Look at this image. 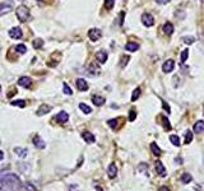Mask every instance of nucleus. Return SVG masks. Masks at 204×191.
I'll list each match as a JSON object with an SVG mask.
<instances>
[{"label":"nucleus","instance_id":"b1692460","mask_svg":"<svg viewBox=\"0 0 204 191\" xmlns=\"http://www.w3.org/2000/svg\"><path fill=\"white\" fill-rule=\"evenodd\" d=\"M191 180H193V177H191V175H189V173H184V175L181 176V182H182L184 185L189 183Z\"/></svg>","mask_w":204,"mask_h":191},{"label":"nucleus","instance_id":"6ab92c4d","mask_svg":"<svg viewBox=\"0 0 204 191\" xmlns=\"http://www.w3.org/2000/svg\"><path fill=\"white\" fill-rule=\"evenodd\" d=\"M204 131V121L199 120L194 124V132H203Z\"/></svg>","mask_w":204,"mask_h":191},{"label":"nucleus","instance_id":"37998d69","mask_svg":"<svg viewBox=\"0 0 204 191\" xmlns=\"http://www.w3.org/2000/svg\"><path fill=\"white\" fill-rule=\"evenodd\" d=\"M162 106H163V107H165V108H166V111H167V112H170V107H169V106H167V103H166V102H165V101H163V102H162Z\"/></svg>","mask_w":204,"mask_h":191},{"label":"nucleus","instance_id":"bb28decb","mask_svg":"<svg viewBox=\"0 0 204 191\" xmlns=\"http://www.w3.org/2000/svg\"><path fill=\"white\" fill-rule=\"evenodd\" d=\"M79 108H81L84 113H91V112H92V108H91L88 105H86V103H81V105H79Z\"/></svg>","mask_w":204,"mask_h":191},{"label":"nucleus","instance_id":"7ed1b4c3","mask_svg":"<svg viewBox=\"0 0 204 191\" xmlns=\"http://www.w3.org/2000/svg\"><path fill=\"white\" fill-rule=\"evenodd\" d=\"M142 22H143V24H144L145 27H152V26L154 24V18H153V15L149 14V13H144V14L142 15Z\"/></svg>","mask_w":204,"mask_h":191},{"label":"nucleus","instance_id":"49530a36","mask_svg":"<svg viewBox=\"0 0 204 191\" xmlns=\"http://www.w3.org/2000/svg\"><path fill=\"white\" fill-rule=\"evenodd\" d=\"M96 191H103V190H102L101 187H97V188H96Z\"/></svg>","mask_w":204,"mask_h":191},{"label":"nucleus","instance_id":"72a5a7b5","mask_svg":"<svg viewBox=\"0 0 204 191\" xmlns=\"http://www.w3.org/2000/svg\"><path fill=\"white\" fill-rule=\"evenodd\" d=\"M114 4H115V0H105V8L108 10L114 8Z\"/></svg>","mask_w":204,"mask_h":191},{"label":"nucleus","instance_id":"ddd939ff","mask_svg":"<svg viewBox=\"0 0 204 191\" xmlns=\"http://www.w3.org/2000/svg\"><path fill=\"white\" fill-rule=\"evenodd\" d=\"M14 153H15V154L19 157V158H24V157H27V154H28V149L21 148V147H17V148H14Z\"/></svg>","mask_w":204,"mask_h":191},{"label":"nucleus","instance_id":"c85d7f7f","mask_svg":"<svg viewBox=\"0 0 204 191\" xmlns=\"http://www.w3.org/2000/svg\"><path fill=\"white\" fill-rule=\"evenodd\" d=\"M162 125H163V127L166 130H171V124H170L167 117H162Z\"/></svg>","mask_w":204,"mask_h":191},{"label":"nucleus","instance_id":"4be33fe9","mask_svg":"<svg viewBox=\"0 0 204 191\" xmlns=\"http://www.w3.org/2000/svg\"><path fill=\"white\" fill-rule=\"evenodd\" d=\"M163 32L166 33V34H172L174 33V26H172V23H170V22H167L165 26H163Z\"/></svg>","mask_w":204,"mask_h":191},{"label":"nucleus","instance_id":"f704fd0d","mask_svg":"<svg viewBox=\"0 0 204 191\" xmlns=\"http://www.w3.org/2000/svg\"><path fill=\"white\" fill-rule=\"evenodd\" d=\"M188 56H189V50L185 49V50L181 52V61H182V63L186 61V60H188Z\"/></svg>","mask_w":204,"mask_h":191},{"label":"nucleus","instance_id":"09e8293b","mask_svg":"<svg viewBox=\"0 0 204 191\" xmlns=\"http://www.w3.org/2000/svg\"><path fill=\"white\" fill-rule=\"evenodd\" d=\"M203 2H204V0H203Z\"/></svg>","mask_w":204,"mask_h":191},{"label":"nucleus","instance_id":"c756f323","mask_svg":"<svg viewBox=\"0 0 204 191\" xmlns=\"http://www.w3.org/2000/svg\"><path fill=\"white\" fill-rule=\"evenodd\" d=\"M139 96H140V88H135L134 92H133V94H132V101L133 102L137 101L139 98Z\"/></svg>","mask_w":204,"mask_h":191},{"label":"nucleus","instance_id":"a878e982","mask_svg":"<svg viewBox=\"0 0 204 191\" xmlns=\"http://www.w3.org/2000/svg\"><path fill=\"white\" fill-rule=\"evenodd\" d=\"M170 142L175 145V147H180V139L177 135H170Z\"/></svg>","mask_w":204,"mask_h":191},{"label":"nucleus","instance_id":"2f4dec72","mask_svg":"<svg viewBox=\"0 0 204 191\" xmlns=\"http://www.w3.org/2000/svg\"><path fill=\"white\" fill-rule=\"evenodd\" d=\"M191 140H193V132H191V131H186V137H185L184 143H185V144H190Z\"/></svg>","mask_w":204,"mask_h":191},{"label":"nucleus","instance_id":"39448f33","mask_svg":"<svg viewBox=\"0 0 204 191\" xmlns=\"http://www.w3.org/2000/svg\"><path fill=\"white\" fill-rule=\"evenodd\" d=\"M174 68H175V61H174L172 59L166 60V61L163 63V65H162L163 73H171V71L174 70Z\"/></svg>","mask_w":204,"mask_h":191},{"label":"nucleus","instance_id":"412c9836","mask_svg":"<svg viewBox=\"0 0 204 191\" xmlns=\"http://www.w3.org/2000/svg\"><path fill=\"white\" fill-rule=\"evenodd\" d=\"M125 49H126L128 51L134 52V51H137V50L139 49V45H138L137 42H128V44L125 45Z\"/></svg>","mask_w":204,"mask_h":191},{"label":"nucleus","instance_id":"f8f14e48","mask_svg":"<svg viewBox=\"0 0 204 191\" xmlns=\"http://www.w3.org/2000/svg\"><path fill=\"white\" fill-rule=\"evenodd\" d=\"M76 85H77L78 90H81V92H84V90L88 89V83L84 79H77L76 80Z\"/></svg>","mask_w":204,"mask_h":191},{"label":"nucleus","instance_id":"6e6552de","mask_svg":"<svg viewBox=\"0 0 204 191\" xmlns=\"http://www.w3.org/2000/svg\"><path fill=\"white\" fill-rule=\"evenodd\" d=\"M18 84L23 88H29L32 85V79L29 76H22V78H19V80H18Z\"/></svg>","mask_w":204,"mask_h":191},{"label":"nucleus","instance_id":"dca6fc26","mask_svg":"<svg viewBox=\"0 0 204 191\" xmlns=\"http://www.w3.org/2000/svg\"><path fill=\"white\" fill-rule=\"evenodd\" d=\"M68 119H69V115H68L66 112H64V111L59 112V113H58V116H56V120H58L60 124L66 122V121H68Z\"/></svg>","mask_w":204,"mask_h":191},{"label":"nucleus","instance_id":"79ce46f5","mask_svg":"<svg viewBox=\"0 0 204 191\" xmlns=\"http://www.w3.org/2000/svg\"><path fill=\"white\" fill-rule=\"evenodd\" d=\"M170 2H171V0H156V3H157V4H161V5H162V4H167V3H170Z\"/></svg>","mask_w":204,"mask_h":191},{"label":"nucleus","instance_id":"20e7f679","mask_svg":"<svg viewBox=\"0 0 204 191\" xmlns=\"http://www.w3.org/2000/svg\"><path fill=\"white\" fill-rule=\"evenodd\" d=\"M13 9V3L12 2H3L0 3V17L9 13Z\"/></svg>","mask_w":204,"mask_h":191},{"label":"nucleus","instance_id":"4c0bfd02","mask_svg":"<svg viewBox=\"0 0 204 191\" xmlns=\"http://www.w3.org/2000/svg\"><path fill=\"white\" fill-rule=\"evenodd\" d=\"M137 117V112L134 110H130L129 111V121H134Z\"/></svg>","mask_w":204,"mask_h":191},{"label":"nucleus","instance_id":"423d86ee","mask_svg":"<svg viewBox=\"0 0 204 191\" xmlns=\"http://www.w3.org/2000/svg\"><path fill=\"white\" fill-rule=\"evenodd\" d=\"M101 34H102V33H101V31H100V29H97V28H92V29L88 32V37H89V40H91V41H93V42L98 40V38L101 37Z\"/></svg>","mask_w":204,"mask_h":191},{"label":"nucleus","instance_id":"9d476101","mask_svg":"<svg viewBox=\"0 0 204 191\" xmlns=\"http://www.w3.org/2000/svg\"><path fill=\"white\" fill-rule=\"evenodd\" d=\"M33 144L39 148V149H44V148H46V143H45V140L41 138V137H39V135H36L34 138H33Z\"/></svg>","mask_w":204,"mask_h":191},{"label":"nucleus","instance_id":"aec40b11","mask_svg":"<svg viewBox=\"0 0 204 191\" xmlns=\"http://www.w3.org/2000/svg\"><path fill=\"white\" fill-rule=\"evenodd\" d=\"M151 150H152L153 154H154V156H157V157L162 154V150H161V148H160V147L157 145V143H154V142H153V143H151Z\"/></svg>","mask_w":204,"mask_h":191},{"label":"nucleus","instance_id":"1a4fd4ad","mask_svg":"<svg viewBox=\"0 0 204 191\" xmlns=\"http://www.w3.org/2000/svg\"><path fill=\"white\" fill-rule=\"evenodd\" d=\"M107 175H108L110 178H115L116 177V175H118V167H116L115 163H111L108 166V168H107Z\"/></svg>","mask_w":204,"mask_h":191},{"label":"nucleus","instance_id":"0eeeda50","mask_svg":"<svg viewBox=\"0 0 204 191\" xmlns=\"http://www.w3.org/2000/svg\"><path fill=\"white\" fill-rule=\"evenodd\" d=\"M9 36L12 38H15V40H19V38H22L23 33H22V29L19 27H13L10 31H9Z\"/></svg>","mask_w":204,"mask_h":191},{"label":"nucleus","instance_id":"f3484780","mask_svg":"<svg viewBox=\"0 0 204 191\" xmlns=\"http://www.w3.org/2000/svg\"><path fill=\"white\" fill-rule=\"evenodd\" d=\"M96 57H97V60H98L101 64H103V63H106V60H107V52L103 51V50H101V51L97 52Z\"/></svg>","mask_w":204,"mask_h":191},{"label":"nucleus","instance_id":"a19ab883","mask_svg":"<svg viewBox=\"0 0 204 191\" xmlns=\"http://www.w3.org/2000/svg\"><path fill=\"white\" fill-rule=\"evenodd\" d=\"M143 169H144V173L148 175V173H147V164H145V163H143V164L139 166V171H143Z\"/></svg>","mask_w":204,"mask_h":191},{"label":"nucleus","instance_id":"e433bc0d","mask_svg":"<svg viewBox=\"0 0 204 191\" xmlns=\"http://www.w3.org/2000/svg\"><path fill=\"white\" fill-rule=\"evenodd\" d=\"M130 60V57L129 56H123L121 57V63H120V66L121 68H124V66H126V64H128V61Z\"/></svg>","mask_w":204,"mask_h":191},{"label":"nucleus","instance_id":"58836bf2","mask_svg":"<svg viewBox=\"0 0 204 191\" xmlns=\"http://www.w3.org/2000/svg\"><path fill=\"white\" fill-rule=\"evenodd\" d=\"M64 93L65 94H68V96H71L73 94V92H71V88L66 84V83H64Z\"/></svg>","mask_w":204,"mask_h":191},{"label":"nucleus","instance_id":"5701e85b","mask_svg":"<svg viewBox=\"0 0 204 191\" xmlns=\"http://www.w3.org/2000/svg\"><path fill=\"white\" fill-rule=\"evenodd\" d=\"M89 74H92V75H98L100 74V69L96 66V64L95 63H92L91 65H89Z\"/></svg>","mask_w":204,"mask_h":191},{"label":"nucleus","instance_id":"c9c22d12","mask_svg":"<svg viewBox=\"0 0 204 191\" xmlns=\"http://www.w3.org/2000/svg\"><path fill=\"white\" fill-rule=\"evenodd\" d=\"M14 49H15L18 52H19V54H24V52L27 51V47H26L24 45H17Z\"/></svg>","mask_w":204,"mask_h":191},{"label":"nucleus","instance_id":"393cba45","mask_svg":"<svg viewBox=\"0 0 204 191\" xmlns=\"http://www.w3.org/2000/svg\"><path fill=\"white\" fill-rule=\"evenodd\" d=\"M182 41L186 44V45H191V44L195 42V37H193V36H184L182 37Z\"/></svg>","mask_w":204,"mask_h":191},{"label":"nucleus","instance_id":"2eb2a0df","mask_svg":"<svg viewBox=\"0 0 204 191\" xmlns=\"http://www.w3.org/2000/svg\"><path fill=\"white\" fill-rule=\"evenodd\" d=\"M51 111V107L47 106V105H42L39 110H37V116H44V115H46L47 112Z\"/></svg>","mask_w":204,"mask_h":191},{"label":"nucleus","instance_id":"7c9ffc66","mask_svg":"<svg viewBox=\"0 0 204 191\" xmlns=\"http://www.w3.org/2000/svg\"><path fill=\"white\" fill-rule=\"evenodd\" d=\"M118 121H119L118 119H111V120L107 121V124H108V126H110L111 129H114V130H115V129L118 127Z\"/></svg>","mask_w":204,"mask_h":191},{"label":"nucleus","instance_id":"4468645a","mask_svg":"<svg viewBox=\"0 0 204 191\" xmlns=\"http://www.w3.org/2000/svg\"><path fill=\"white\" fill-rule=\"evenodd\" d=\"M82 137H83V139H84L87 143H95V142H96L95 135H93L92 132H89V131H84V132L82 134Z\"/></svg>","mask_w":204,"mask_h":191},{"label":"nucleus","instance_id":"cd10ccee","mask_svg":"<svg viewBox=\"0 0 204 191\" xmlns=\"http://www.w3.org/2000/svg\"><path fill=\"white\" fill-rule=\"evenodd\" d=\"M44 46V41L41 40V38H37V40L33 41V47L34 49H42Z\"/></svg>","mask_w":204,"mask_h":191},{"label":"nucleus","instance_id":"c03bdc74","mask_svg":"<svg viewBox=\"0 0 204 191\" xmlns=\"http://www.w3.org/2000/svg\"><path fill=\"white\" fill-rule=\"evenodd\" d=\"M3 159H4V152L0 150V161H3Z\"/></svg>","mask_w":204,"mask_h":191},{"label":"nucleus","instance_id":"9b49d317","mask_svg":"<svg viewBox=\"0 0 204 191\" xmlns=\"http://www.w3.org/2000/svg\"><path fill=\"white\" fill-rule=\"evenodd\" d=\"M156 171H157V173L161 177H165L166 176V168H165V166H163V163L161 161H157L156 162Z\"/></svg>","mask_w":204,"mask_h":191},{"label":"nucleus","instance_id":"ea45409f","mask_svg":"<svg viewBox=\"0 0 204 191\" xmlns=\"http://www.w3.org/2000/svg\"><path fill=\"white\" fill-rule=\"evenodd\" d=\"M69 191H79V188H78V185H70L69 186Z\"/></svg>","mask_w":204,"mask_h":191},{"label":"nucleus","instance_id":"f03ea898","mask_svg":"<svg viewBox=\"0 0 204 191\" xmlns=\"http://www.w3.org/2000/svg\"><path fill=\"white\" fill-rule=\"evenodd\" d=\"M15 14H17V18L19 19L21 22H26L27 19L29 18V10H28V8L24 7V5L18 7L17 10H15Z\"/></svg>","mask_w":204,"mask_h":191},{"label":"nucleus","instance_id":"a18cd8bd","mask_svg":"<svg viewBox=\"0 0 204 191\" xmlns=\"http://www.w3.org/2000/svg\"><path fill=\"white\" fill-rule=\"evenodd\" d=\"M158 191H170L167 187H160V190Z\"/></svg>","mask_w":204,"mask_h":191},{"label":"nucleus","instance_id":"f257e3e1","mask_svg":"<svg viewBox=\"0 0 204 191\" xmlns=\"http://www.w3.org/2000/svg\"><path fill=\"white\" fill-rule=\"evenodd\" d=\"M0 190L2 191H22L21 178L14 173H0Z\"/></svg>","mask_w":204,"mask_h":191},{"label":"nucleus","instance_id":"8fccbe9b","mask_svg":"<svg viewBox=\"0 0 204 191\" xmlns=\"http://www.w3.org/2000/svg\"><path fill=\"white\" fill-rule=\"evenodd\" d=\"M0 144H2V143H0Z\"/></svg>","mask_w":204,"mask_h":191},{"label":"nucleus","instance_id":"473e14b6","mask_svg":"<svg viewBox=\"0 0 204 191\" xmlns=\"http://www.w3.org/2000/svg\"><path fill=\"white\" fill-rule=\"evenodd\" d=\"M12 106H18V107H22L23 108L26 106V102L23 100H15V101L12 102Z\"/></svg>","mask_w":204,"mask_h":191},{"label":"nucleus","instance_id":"a211bd4d","mask_svg":"<svg viewBox=\"0 0 204 191\" xmlns=\"http://www.w3.org/2000/svg\"><path fill=\"white\" fill-rule=\"evenodd\" d=\"M92 102H93L96 106H102L105 102H106V100L102 97V96H93V97H92Z\"/></svg>","mask_w":204,"mask_h":191},{"label":"nucleus","instance_id":"de8ad7c7","mask_svg":"<svg viewBox=\"0 0 204 191\" xmlns=\"http://www.w3.org/2000/svg\"><path fill=\"white\" fill-rule=\"evenodd\" d=\"M0 92H2V87H0Z\"/></svg>","mask_w":204,"mask_h":191}]
</instances>
